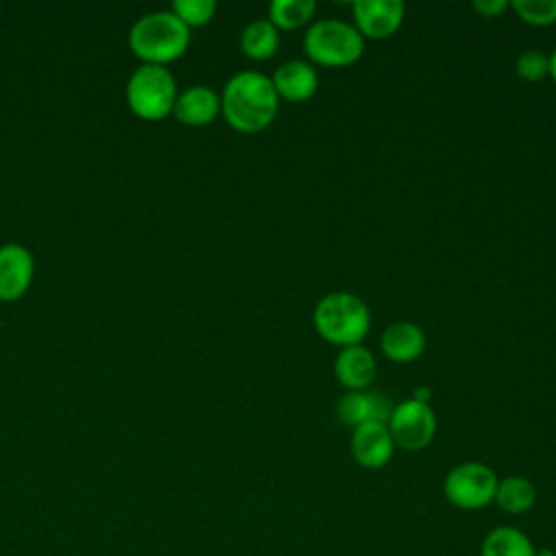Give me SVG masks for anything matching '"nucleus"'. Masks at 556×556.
<instances>
[{"label": "nucleus", "instance_id": "obj_1", "mask_svg": "<svg viewBox=\"0 0 556 556\" xmlns=\"http://www.w3.org/2000/svg\"><path fill=\"white\" fill-rule=\"evenodd\" d=\"M219 100L222 113L235 130L258 132L274 122L280 98L271 76L245 70L228 78Z\"/></svg>", "mask_w": 556, "mask_h": 556}, {"label": "nucleus", "instance_id": "obj_2", "mask_svg": "<svg viewBox=\"0 0 556 556\" xmlns=\"http://www.w3.org/2000/svg\"><path fill=\"white\" fill-rule=\"evenodd\" d=\"M189 41V26L182 24L174 11L146 13L132 24L128 33L132 52L146 63L156 65H165L182 56Z\"/></svg>", "mask_w": 556, "mask_h": 556}, {"label": "nucleus", "instance_id": "obj_3", "mask_svg": "<svg viewBox=\"0 0 556 556\" xmlns=\"http://www.w3.org/2000/svg\"><path fill=\"white\" fill-rule=\"evenodd\" d=\"M313 324L319 337L334 345L348 348L358 345L367 337L371 313L356 293L332 291L315 304Z\"/></svg>", "mask_w": 556, "mask_h": 556}, {"label": "nucleus", "instance_id": "obj_4", "mask_svg": "<svg viewBox=\"0 0 556 556\" xmlns=\"http://www.w3.org/2000/svg\"><path fill=\"white\" fill-rule=\"evenodd\" d=\"M302 48L306 56L319 65L343 67L363 56L365 37L345 20L321 17L306 28Z\"/></svg>", "mask_w": 556, "mask_h": 556}, {"label": "nucleus", "instance_id": "obj_5", "mask_svg": "<svg viewBox=\"0 0 556 556\" xmlns=\"http://www.w3.org/2000/svg\"><path fill=\"white\" fill-rule=\"evenodd\" d=\"M178 98L176 78L165 65H139L126 85L128 106L143 119H161L174 111Z\"/></svg>", "mask_w": 556, "mask_h": 556}, {"label": "nucleus", "instance_id": "obj_6", "mask_svg": "<svg viewBox=\"0 0 556 556\" xmlns=\"http://www.w3.org/2000/svg\"><path fill=\"white\" fill-rule=\"evenodd\" d=\"M497 476L484 463H460L450 469L443 482L447 502L460 510H478L495 500Z\"/></svg>", "mask_w": 556, "mask_h": 556}, {"label": "nucleus", "instance_id": "obj_7", "mask_svg": "<svg viewBox=\"0 0 556 556\" xmlns=\"http://www.w3.org/2000/svg\"><path fill=\"white\" fill-rule=\"evenodd\" d=\"M387 428L395 445L408 452H417L432 441L437 432V417L430 404H424L410 397L393 406Z\"/></svg>", "mask_w": 556, "mask_h": 556}, {"label": "nucleus", "instance_id": "obj_8", "mask_svg": "<svg viewBox=\"0 0 556 556\" xmlns=\"http://www.w3.org/2000/svg\"><path fill=\"white\" fill-rule=\"evenodd\" d=\"M402 0H356L352 4L354 26L363 37L387 39L404 22Z\"/></svg>", "mask_w": 556, "mask_h": 556}, {"label": "nucleus", "instance_id": "obj_9", "mask_svg": "<svg viewBox=\"0 0 556 556\" xmlns=\"http://www.w3.org/2000/svg\"><path fill=\"white\" fill-rule=\"evenodd\" d=\"M393 439L387 424L367 421L354 428L350 437V452L352 458L365 469H380L393 456Z\"/></svg>", "mask_w": 556, "mask_h": 556}, {"label": "nucleus", "instance_id": "obj_10", "mask_svg": "<svg viewBox=\"0 0 556 556\" xmlns=\"http://www.w3.org/2000/svg\"><path fill=\"white\" fill-rule=\"evenodd\" d=\"M35 258L22 243H4L0 248V300L13 302L24 295L33 280Z\"/></svg>", "mask_w": 556, "mask_h": 556}, {"label": "nucleus", "instance_id": "obj_11", "mask_svg": "<svg viewBox=\"0 0 556 556\" xmlns=\"http://www.w3.org/2000/svg\"><path fill=\"white\" fill-rule=\"evenodd\" d=\"M393 413V402L382 391H348L337 402V415L343 424L356 428L367 421L387 424Z\"/></svg>", "mask_w": 556, "mask_h": 556}, {"label": "nucleus", "instance_id": "obj_12", "mask_svg": "<svg viewBox=\"0 0 556 556\" xmlns=\"http://www.w3.org/2000/svg\"><path fill=\"white\" fill-rule=\"evenodd\" d=\"M271 83L278 98H285L289 102H304L315 96L319 87V76L308 61L291 59L276 67V72L271 74Z\"/></svg>", "mask_w": 556, "mask_h": 556}, {"label": "nucleus", "instance_id": "obj_13", "mask_svg": "<svg viewBox=\"0 0 556 556\" xmlns=\"http://www.w3.org/2000/svg\"><path fill=\"white\" fill-rule=\"evenodd\" d=\"M376 358L365 345L341 348L334 358V376L348 391H365L376 378Z\"/></svg>", "mask_w": 556, "mask_h": 556}, {"label": "nucleus", "instance_id": "obj_14", "mask_svg": "<svg viewBox=\"0 0 556 556\" xmlns=\"http://www.w3.org/2000/svg\"><path fill=\"white\" fill-rule=\"evenodd\" d=\"M222 111L219 96L206 85H193L178 93L174 102V115L178 122L187 126H204L211 124Z\"/></svg>", "mask_w": 556, "mask_h": 556}, {"label": "nucleus", "instance_id": "obj_15", "mask_svg": "<svg viewBox=\"0 0 556 556\" xmlns=\"http://www.w3.org/2000/svg\"><path fill=\"white\" fill-rule=\"evenodd\" d=\"M380 348L389 361L410 363L426 350V332L415 321H395L384 328Z\"/></svg>", "mask_w": 556, "mask_h": 556}, {"label": "nucleus", "instance_id": "obj_16", "mask_svg": "<svg viewBox=\"0 0 556 556\" xmlns=\"http://www.w3.org/2000/svg\"><path fill=\"white\" fill-rule=\"evenodd\" d=\"M239 43L248 59L265 61L276 54L280 46V35H278V28L269 22V17H258L243 26Z\"/></svg>", "mask_w": 556, "mask_h": 556}, {"label": "nucleus", "instance_id": "obj_17", "mask_svg": "<svg viewBox=\"0 0 556 556\" xmlns=\"http://www.w3.org/2000/svg\"><path fill=\"white\" fill-rule=\"evenodd\" d=\"M534 552L530 536L513 526L493 528L480 547V556H534Z\"/></svg>", "mask_w": 556, "mask_h": 556}, {"label": "nucleus", "instance_id": "obj_18", "mask_svg": "<svg viewBox=\"0 0 556 556\" xmlns=\"http://www.w3.org/2000/svg\"><path fill=\"white\" fill-rule=\"evenodd\" d=\"M493 502H497V506L508 515H523L534 506L536 489L523 476H508L497 480V491Z\"/></svg>", "mask_w": 556, "mask_h": 556}, {"label": "nucleus", "instance_id": "obj_19", "mask_svg": "<svg viewBox=\"0 0 556 556\" xmlns=\"http://www.w3.org/2000/svg\"><path fill=\"white\" fill-rule=\"evenodd\" d=\"M315 9H317V4L313 0H271L269 2V22L276 28L295 30L313 17Z\"/></svg>", "mask_w": 556, "mask_h": 556}, {"label": "nucleus", "instance_id": "obj_20", "mask_svg": "<svg viewBox=\"0 0 556 556\" xmlns=\"http://www.w3.org/2000/svg\"><path fill=\"white\" fill-rule=\"evenodd\" d=\"M172 11L178 15L182 24L191 28V26L206 24L217 11V2L215 0H174Z\"/></svg>", "mask_w": 556, "mask_h": 556}, {"label": "nucleus", "instance_id": "obj_21", "mask_svg": "<svg viewBox=\"0 0 556 556\" xmlns=\"http://www.w3.org/2000/svg\"><path fill=\"white\" fill-rule=\"evenodd\" d=\"M515 13L534 26H547L556 22V0H513Z\"/></svg>", "mask_w": 556, "mask_h": 556}, {"label": "nucleus", "instance_id": "obj_22", "mask_svg": "<svg viewBox=\"0 0 556 556\" xmlns=\"http://www.w3.org/2000/svg\"><path fill=\"white\" fill-rule=\"evenodd\" d=\"M515 72L523 80H530V83L541 80L549 74V56L536 48L523 50L515 59Z\"/></svg>", "mask_w": 556, "mask_h": 556}, {"label": "nucleus", "instance_id": "obj_23", "mask_svg": "<svg viewBox=\"0 0 556 556\" xmlns=\"http://www.w3.org/2000/svg\"><path fill=\"white\" fill-rule=\"evenodd\" d=\"M471 7L484 17H497L510 7V2L508 0H473Z\"/></svg>", "mask_w": 556, "mask_h": 556}, {"label": "nucleus", "instance_id": "obj_24", "mask_svg": "<svg viewBox=\"0 0 556 556\" xmlns=\"http://www.w3.org/2000/svg\"><path fill=\"white\" fill-rule=\"evenodd\" d=\"M430 395H432V389H430V387H417V389H415V393H413V400L428 404Z\"/></svg>", "mask_w": 556, "mask_h": 556}, {"label": "nucleus", "instance_id": "obj_25", "mask_svg": "<svg viewBox=\"0 0 556 556\" xmlns=\"http://www.w3.org/2000/svg\"><path fill=\"white\" fill-rule=\"evenodd\" d=\"M549 76H552V80L556 83V48H554L552 54H549Z\"/></svg>", "mask_w": 556, "mask_h": 556}, {"label": "nucleus", "instance_id": "obj_26", "mask_svg": "<svg viewBox=\"0 0 556 556\" xmlns=\"http://www.w3.org/2000/svg\"><path fill=\"white\" fill-rule=\"evenodd\" d=\"M534 556H556V552L549 549V547H541V549L534 552Z\"/></svg>", "mask_w": 556, "mask_h": 556}]
</instances>
